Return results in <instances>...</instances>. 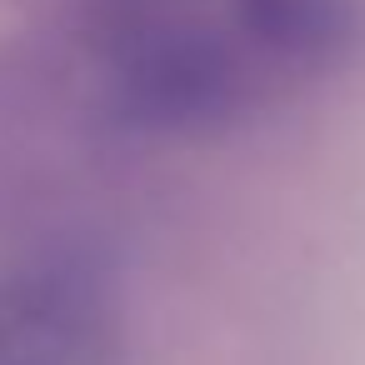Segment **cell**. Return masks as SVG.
<instances>
[{
    "label": "cell",
    "instance_id": "obj_3",
    "mask_svg": "<svg viewBox=\"0 0 365 365\" xmlns=\"http://www.w3.org/2000/svg\"><path fill=\"white\" fill-rule=\"evenodd\" d=\"M235 36L260 71L325 76L365 46V0H235Z\"/></svg>",
    "mask_w": 365,
    "mask_h": 365
},
{
    "label": "cell",
    "instance_id": "obj_2",
    "mask_svg": "<svg viewBox=\"0 0 365 365\" xmlns=\"http://www.w3.org/2000/svg\"><path fill=\"white\" fill-rule=\"evenodd\" d=\"M96 330V290L71 265L0 275V365H71Z\"/></svg>",
    "mask_w": 365,
    "mask_h": 365
},
{
    "label": "cell",
    "instance_id": "obj_1",
    "mask_svg": "<svg viewBox=\"0 0 365 365\" xmlns=\"http://www.w3.org/2000/svg\"><path fill=\"white\" fill-rule=\"evenodd\" d=\"M96 36L115 110L145 130H220L255 101L260 61L240 36L205 21L155 6H115L101 16Z\"/></svg>",
    "mask_w": 365,
    "mask_h": 365
}]
</instances>
